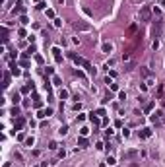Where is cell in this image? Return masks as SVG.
<instances>
[{"label":"cell","instance_id":"cell-6","mask_svg":"<svg viewBox=\"0 0 165 167\" xmlns=\"http://www.w3.org/2000/svg\"><path fill=\"white\" fill-rule=\"evenodd\" d=\"M151 33L155 37H159V33H161V22H155V25L151 27Z\"/></svg>","mask_w":165,"mask_h":167},{"label":"cell","instance_id":"cell-18","mask_svg":"<svg viewBox=\"0 0 165 167\" xmlns=\"http://www.w3.org/2000/svg\"><path fill=\"white\" fill-rule=\"evenodd\" d=\"M74 29H88L86 23H74Z\"/></svg>","mask_w":165,"mask_h":167},{"label":"cell","instance_id":"cell-24","mask_svg":"<svg viewBox=\"0 0 165 167\" xmlns=\"http://www.w3.org/2000/svg\"><path fill=\"white\" fill-rule=\"evenodd\" d=\"M107 161H109V165H115V163H117V159H115L113 155H109V159H107Z\"/></svg>","mask_w":165,"mask_h":167},{"label":"cell","instance_id":"cell-11","mask_svg":"<svg viewBox=\"0 0 165 167\" xmlns=\"http://www.w3.org/2000/svg\"><path fill=\"white\" fill-rule=\"evenodd\" d=\"M10 68H12V74H14V76H20V68H18V66H16V62H12V64H10Z\"/></svg>","mask_w":165,"mask_h":167},{"label":"cell","instance_id":"cell-38","mask_svg":"<svg viewBox=\"0 0 165 167\" xmlns=\"http://www.w3.org/2000/svg\"><path fill=\"white\" fill-rule=\"evenodd\" d=\"M58 2H60V4H62V2H64V0H58Z\"/></svg>","mask_w":165,"mask_h":167},{"label":"cell","instance_id":"cell-34","mask_svg":"<svg viewBox=\"0 0 165 167\" xmlns=\"http://www.w3.org/2000/svg\"><path fill=\"white\" fill-rule=\"evenodd\" d=\"M151 47H153V51H155V49H157V47H159V41H157V39H155V41L151 43Z\"/></svg>","mask_w":165,"mask_h":167},{"label":"cell","instance_id":"cell-8","mask_svg":"<svg viewBox=\"0 0 165 167\" xmlns=\"http://www.w3.org/2000/svg\"><path fill=\"white\" fill-rule=\"evenodd\" d=\"M150 136H151L150 128H142V130H140V138H150Z\"/></svg>","mask_w":165,"mask_h":167},{"label":"cell","instance_id":"cell-31","mask_svg":"<svg viewBox=\"0 0 165 167\" xmlns=\"http://www.w3.org/2000/svg\"><path fill=\"white\" fill-rule=\"evenodd\" d=\"M25 146H29V148H31V146H33V138H27V140H25Z\"/></svg>","mask_w":165,"mask_h":167},{"label":"cell","instance_id":"cell-10","mask_svg":"<svg viewBox=\"0 0 165 167\" xmlns=\"http://www.w3.org/2000/svg\"><path fill=\"white\" fill-rule=\"evenodd\" d=\"M90 121L93 123V126H99V119H97V115H95V113H91V115H90Z\"/></svg>","mask_w":165,"mask_h":167},{"label":"cell","instance_id":"cell-19","mask_svg":"<svg viewBox=\"0 0 165 167\" xmlns=\"http://www.w3.org/2000/svg\"><path fill=\"white\" fill-rule=\"evenodd\" d=\"M111 49H113V47H111L109 43H105V45H103V51H105V52H111Z\"/></svg>","mask_w":165,"mask_h":167},{"label":"cell","instance_id":"cell-14","mask_svg":"<svg viewBox=\"0 0 165 167\" xmlns=\"http://www.w3.org/2000/svg\"><path fill=\"white\" fill-rule=\"evenodd\" d=\"M33 105H35V107H41V105H43L41 99H39V95H33Z\"/></svg>","mask_w":165,"mask_h":167},{"label":"cell","instance_id":"cell-35","mask_svg":"<svg viewBox=\"0 0 165 167\" xmlns=\"http://www.w3.org/2000/svg\"><path fill=\"white\" fill-rule=\"evenodd\" d=\"M111 89L113 91H119V84H111Z\"/></svg>","mask_w":165,"mask_h":167},{"label":"cell","instance_id":"cell-29","mask_svg":"<svg viewBox=\"0 0 165 167\" xmlns=\"http://www.w3.org/2000/svg\"><path fill=\"white\" fill-rule=\"evenodd\" d=\"M10 113H12V115H14V117H16V115H20V109H18V107H14V109L10 111Z\"/></svg>","mask_w":165,"mask_h":167},{"label":"cell","instance_id":"cell-32","mask_svg":"<svg viewBox=\"0 0 165 167\" xmlns=\"http://www.w3.org/2000/svg\"><path fill=\"white\" fill-rule=\"evenodd\" d=\"M119 99H120V101H124V99H126V95H124V91H120V93H119Z\"/></svg>","mask_w":165,"mask_h":167},{"label":"cell","instance_id":"cell-15","mask_svg":"<svg viewBox=\"0 0 165 167\" xmlns=\"http://www.w3.org/2000/svg\"><path fill=\"white\" fill-rule=\"evenodd\" d=\"M2 41H4V43H8V29H6V27H2Z\"/></svg>","mask_w":165,"mask_h":167},{"label":"cell","instance_id":"cell-27","mask_svg":"<svg viewBox=\"0 0 165 167\" xmlns=\"http://www.w3.org/2000/svg\"><path fill=\"white\" fill-rule=\"evenodd\" d=\"M151 107H153V103H148V105H146V109H144V111H146V113H150V111H151Z\"/></svg>","mask_w":165,"mask_h":167},{"label":"cell","instance_id":"cell-25","mask_svg":"<svg viewBox=\"0 0 165 167\" xmlns=\"http://www.w3.org/2000/svg\"><path fill=\"white\" fill-rule=\"evenodd\" d=\"M53 84H54V86H58V84H60V78H58V76H53Z\"/></svg>","mask_w":165,"mask_h":167},{"label":"cell","instance_id":"cell-21","mask_svg":"<svg viewBox=\"0 0 165 167\" xmlns=\"http://www.w3.org/2000/svg\"><path fill=\"white\" fill-rule=\"evenodd\" d=\"M66 97H68V91H66V89H62V91H60V99H66Z\"/></svg>","mask_w":165,"mask_h":167},{"label":"cell","instance_id":"cell-7","mask_svg":"<svg viewBox=\"0 0 165 167\" xmlns=\"http://www.w3.org/2000/svg\"><path fill=\"white\" fill-rule=\"evenodd\" d=\"M23 12H25L23 4H22V2H18V4H16V8H14V14H23Z\"/></svg>","mask_w":165,"mask_h":167},{"label":"cell","instance_id":"cell-17","mask_svg":"<svg viewBox=\"0 0 165 167\" xmlns=\"http://www.w3.org/2000/svg\"><path fill=\"white\" fill-rule=\"evenodd\" d=\"M136 155H138V152H134V150H132V152H126V153H124V157H136Z\"/></svg>","mask_w":165,"mask_h":167},{"label":"cell","instance_id":"cell-5","mask_svg":"<svg viewBox=\"0 0 165 167\" xmlns=\"http://www.w3.org/2000/svg\"><path fill=\"white\" fill-rule=\"evenodd\" d=\"M23 124H25V119H23V117H18V121H16V124H14V128H16V130H22Z\"/></svg>","mask_w":165,"mask_h":167},{"label":"cell","instance_id":"cell-9","mask_svg":"<svg viewBox=\"0 0 165 167\" xmlns=\"http://www.w3.org/2000/svg\"><path fill=\"white\" fill-rule=\"evenodd\" d=\"M2 82H4V84H2L4 87H8V86H10V74H8V72H4V74H2Z\"/></svg>","mask_w":165,"mask_h":167},{"label":"cell","instance_id":"cell-33","mask_svg":"<svg viewBox=\"0 0 165 167\" xmlns=\"http://www.w3.org/2000/svg\"><path fill=\"white\" fill-rule=\"evenodd\" d=\"M18 35H20V37H25L27 33H25V29H20V31H18Z\"/></svg>","mask_w":165,"mask_h":167},{"label":"cell","instance_id":"cell-22","mask_svg":"<svg viewBox=\"0 0 165 167\" xmlns=\"http://www.w3.org/2000/svg\"><path fill=\"white\" fill-rule=\"evenodd\" d=\"M60 134H62V136H64V134H66V132H68V126H60Z\"/></svg>","mask_w":165,"mask_h":167},{"label":"cell","instance_id":"cell-1","mask_svg":"<svg viewBox=\"0 0 165 167\" xmlns=\"http://www.w3.org/2000/svg\"><path fill=\"white\" fill-rule=\"evenodd\" d=\"M150 121L153 124H165V113L163 111H155V113L150 117Z\"/></svg>","mask_w":165,"mask_h":167},{"label":"cell","instance_id":"cell-30","mask_svg":"<svg viewBox=\"0 0 165 167\" xmlns=\"http://www.w3.org/2000/svg\"><path fill=\"white\" fill-rule=\"evenodd\" d=\"M95 115H97V117H103V115H105V111H103V109H97V111H95Z\"/></svg>","mask_w":165,"mask_h":167},{"label":"cell","instance_id":"cell-16","mask_svg":"<svg viewBox=\"0 0 165 167\" xmlns=\"http://www.w3.org/2000/svg\"><path fill=\"white\" fill-rule=\"evenodd\" d=\"M140 70H142V74H144V76H146V78H150V76H151V72H150V70H148V68H146V66H142Z\"/></svg>","mask_w":165,"mask_h":167},{"label":"cell","instance_id":"cell-2","mask_svg":"<svg viewBox=\"0 0 165 167\" xmlns=\"http://www.w3.org/2000/svg\"><path fill=\"white\" fill-rule=\"evenodd\" d=\"M150 20H151V10L148 6H144L140 10V22H150Z\"/></svg>","mask_w":165,"mask_h":167},{"label":"cell","instance_id":"cell-23","mask_svg":"<svg viewBox=\"0 0 165 167\" xmlns=\"http://www.w3.org/2000/svg\"><path fill=\"white\" fill-rule=\"evenodd\" d=\"M45 6H47L45 2H37V6H35V8H37V10H43V8H45Z\"/></svg>","mask_w":165,"mask_h":167},{"label":"cell","instance_id":"cell-26","mask_svg":"<svg viewBox=\"0 0 165 167\" xmlns=\"http://www.w3.org/2000/svg\"><path fill=\"white\" fill-rule=\"evenodd\" d=\"M54 25H56V27H60V25H62V20H58V18H54Z\"/></svg>","mask_w":165,"mask_h":167},{"label":"cell","instance_id":"cell-3","mask_svg":"<svg viewBox=\"0 0 165 167\" xmlns=\"http://www.w3.org/2000/svg\"><path fill=\"white\" fill-rule=\"evenodd\" d=\"M136 33H138V25H136V23H132V25L126 29V37H134Z\"/></svg>","mask_w":165,"mask_h":167},{"label":"cell","instance_id":"cell-12","mask_svg":"<svg viewBox=\"0 0 165 167\" xmlns=\"http://www.w3.org/2000/svg\"><path fill=\"white\" fill-rule=\"evenodd\" d=\"M78 146H82V148H88V140H86V136H80V138H78Z\"/></svg>","mask_w":165,"mask_h":167},{"label":"cell","instance_id":"cell-20","mask_svg":"<svg viewBox=\"0 0 165 167\" xmlns=\"http://www.w3.org/2000/svg\"><path fill=\"white\" fill-rule=\"evenodd\" d=\"M74 76H78V78H86V76H84V72H82V70H74Z\"/></svg>","mask_w":165,"mask_h":167},{"label":"cell","instance_id":"cell-4","mask_svg":"<svg viewBox=\"0 0 165 167\" xmlns=\"http://www.w3.org/2000/svg\"><path fill=\"white\" fill-rule=\"evenodd\" d=\"M53 57L56 62H62V54H60V49L58 47H53Z\"/></svg>","mask_w":165,"mask_h":167},{"label":"cell","instance_id":"cell-13","mask_svg":"<svg viewBox=\"0 0 165 167\" xmlns=\"http://www.w3.org/2000/svg\"><path fill=\"white\" fill-rule=\"evenodd\" d=\"M134 66H136V62H134V60H128L126 64H124V70H132Z\"/></svg>","mask_w":165,"mask_h":167},{"label":"cell","instance_id":"cell-28","mask_svg":"<svg viewBox=\"0 0 165 167\" xmlns=\"http://www.w3.org/2000/svg\"><path fill=\"white\" fill-rule=\"evenodd\" d=\"M37 117H39V119H45V117H47V113H45V111H39V113H37Z\"/></svg>","mask_w":165,"mask_h":167},{"label":"cell","instance_id":"cell-36","mask_svg":"<svg viewBox=\"0 0 165 167\" xmlns=\"http://www.w3.org/2000/svg\"><path fill=\"white\" fill-rule=\"evenodd\" d=\"M56 146H58L56 142H51V144H49V148H51V150H56Z\"/></svg>","mask_w":165,"mask_h":167},{"label":"cell","instance_id":"cell-37","mask_svg":"<svg viewBox=\"0 0 165 167\" xmlns=\"http://www.w3.org/2000/svg\"><path fill=\"white\" fill-rule=\"evenodd\" d=\"M157 2H159V4H163V6H165V0H157Z\"/></svg>","mask_w":165,"mask_h":167}]
</instances>
